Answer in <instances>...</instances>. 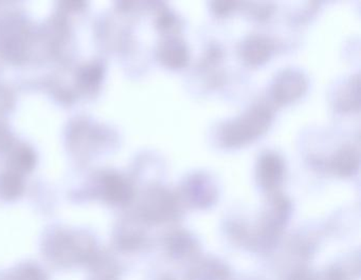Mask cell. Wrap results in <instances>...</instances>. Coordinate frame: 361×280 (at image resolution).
I'll return each instance as SVG.
<instances>
[{"mask_svg":"<svg viewBox=\"0 0 361 280\" xmlns=\"http://www.w3.org/2000/svg\"><path fill=\"white\" fill-rule=\"evenodd\" d=\"M274 111L264 103L253 105L248 111L224 124L219 130V143L227 148L250 144L263 136L272 123Z\"/></svg>","mask_w":361,"mask_h":280,"instance_id":"cell-1","label":"cell"},{"mask_svg":"<svg viewBox=\"0 0 361 280\" xmlns=\"http://www.w3.org/2000/svg\"><path fill=\"white\" fill-rule=\"evenodd\" d=\"M305 75L295 69H286L276 75L272 84L271 96L276 104L287 105L301 98L307 91Z\"/></svg>","mask_w":361,"mask_h":280,"instance_id":"cell-2","label":"cell"},{"mask_svg":"<svg viewBox=\"0 0 361 280\" xmlns=\"http://www.w3.org/2000/svg\"><path fill=\"white\" fill-rule=\"evenodd\" d=\"M276 46L269 37L250 35L240 46V56L248 66L257 67L265 64L271 58Z\"/></svg>","mask_w":361,"mask_h":280,"instance_id":"cell-3","label":"cell"},{"mask_svg":"<svg viewBox=\"0 0 361 280\" xmlns=\"http://www.w3.org/2000/svg\"><path fill=\"white\" fill-rule=\"evenodd\" d=\"M158 60L166 68L179 70L189 64L190 53L183 39L176 37H166L158 46Z\"/></svg>","mask_w":361,"mask_h":280,"instance_id":"cell-4","label":"cell"},{"mask_svg":"<svg viewBox=\"0 0 361 280\" xmlns=\"http://www.w3.org/2000/svg\"><path fill=\"white\" fill-rule=\"evenodd\" d=\"M284 172L283 160L276 153H267L262 155L259 163V176L262 184L270 189L280 182Z\"/></svg>","mask_w":361,"mask_h":280,"instance_id":"cell-5","label":"cell"},{"mask_svg":"<svg viewBox=\"0 0 361 280\" xmlns=\"http://www.w3.org/2000/svg\"><path fill=\"white\" fill-rule=\"evenodd\" d=\"M336 107L340 113H358L360 109V81L355 75L340 90L336 100Z\"/></svg>","mask_w":361,"mask_h":280,"instance_id":"cell-6","label":"cell"},{"mask_svg":"<svg viewBox=\"0 0 361 280\" xmlns=\"http://www.w3.org/2000/svg\"><path fill=\"white\" fill-rule=\"evenodd\" d=\"M359 153L353 145H345L331 159V167L342 176H348L358 170Z\"/></svg>","mask_w":361,"mask_h":280,"instance_id":"cell-7","label":"cell"},{"mask_svg":"<svg viewBox=\"0 0 361 280\" xmlns=\"http://www.w3.org/2000/svg\"><path fill=\"white\" fill-rule=\"evenodd\" d=\"M156 27L166 37H176L177 33L180 32L181 30L180 20L166 9L162 10L158 15Z\"/></svg>","mask_w":361,"mask_h":280,"instance_id":"cell-8","label":"cell"},{"mask_svg":"<svg viewBox=\"0 0 361 280\" xmlns=\"http://www.w3.org/2000/svg\"><path fill=\"white\" fill-rule=\"evenodd\" d=\"M106 193L114 201H123L128 197V186L119 177L106 178Z\"/></svg>","mask_w":361,"mask_h":280,"instance_id":"cell-9","label":"cell"},{"mask_svg":"<svg viewBox=\"0 0 361 280\" xmlns=\"http://www.w3.org/2000/svg\"><path fill=\"white\" fill-rule=\"evenodd\" d=\"M102 69L101 67L92 65V66L86 67L81 72V81L84 86L92 87V86L98 85L102 79Z\"/></svg>","mask_w":361,"mask_h":280,"instance_id":"cell-10","label":"cell"},{"mask_svg":"<svg viewBox=\"0 0 361 280\" xmlns=\"http://www.w3.org/2000/svg\"><path fill=\"white\" fill-rule=\"evenodd\" d=\"M35 155L28 147H22V148L18 149L14 155V161L23 170H29L32 167L35 165Z\"/></svg>","mask_w":361,"mask_h":280,"instance_id":"cell-11","label":"cell"},{"mask_svg":"<svg viewBox=\"0 0 361 280\" xmlns=\"http://www.w3.org/2000/svg\"><path fill=\"white\" fill-rule=\"evenodd\" d=\"M238 5V3H233V1H214L211 5V8H212L215 15L223 18V16H227L228 14L233 12Z\"/></svg>","mask_w":361,"mask_h":280,"instance_id":"cell-12","label":"cell"},{"mask_svg":"<svg viewBox=\"0 0 361 280\" xmlns=\"http://www.w3.org/2000/svg\"><path fill=\"white\" fill-rule=\"evenodd\" d=\"M3 189L6 196L16 197L18 193H20V180L16 177L10 176L9 174L3 180Z\"/></svg>","mask_w":361,"mask_h":280,"instance_id":"cell-13","label":"cell"},{"mask_svg":"<svg viewBox=\"0 0 361 280\" xmlns=\"http://www.w3.org/2000/svg\"><path fill=\"white\" fill-rule=\"evenodd\" d=\"M250 12L257 20H267L274 12V6L270 4H259V5L255 4V5H251Z\"/></svg>","mask_w":361,"mask_h":280,"instance_id":"cell-14","label":"cell"},{"mask_svg":"<svg viewBox=\"0 0 361 280\" xmlns=\"http://www.w3.org/2000/svg\"><path fill=\"white\" fill-rule=\"evenodd\" d=\"M8 136L5 134V132H1L0 130V145L4 144V143L7 142Z\"/></svg>","mask_w":361,"mask_h":280,"instance_id":"cell-15","label":"cell"}]
</instances>
